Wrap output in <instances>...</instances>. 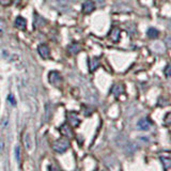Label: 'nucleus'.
Listing matches in <instances>:
<instances>
[{
	"label": "nucleus",
	"instance_id": "1",
	"mask_svg": "<svg viewBox=\"0 0 171 171\" xmlns=\"http://www.w3.org/2000/svg\"><path fill=\"white\" fill-rule=\"evenodd\" d=\"M69 141L65 139H61V140H58L56 143L54 144V150L58 153H63L65 152L69 148Z\"/></svg>",
	"mask_w": 171,
	"mask_h": 171
},
{
	"label": "nucleus",
	"instance_id": "2",
	"mask_svg": "<svg viewBox=\"0 0 171 171\" xmlns=\"http://www.w3.org/2000/svg\"><path fill=\"white\" fill-rule=\"evenodd\" d=\"M151 122L149 119H146V118H142V119H140L138 121V123H137V128L138 129H141V131H148V129H150L151 127Z\"/></svg>",
	"mask_w": 171,
	"mask_h": 171
},
{
	"label": "nucleus",
	"instance_id": "3",
	"mask_svg": "<svg viewBox=\"0 0 171 171\" xmlns=\"http://www.w3.org/2000/svg\"><path fill=\"white\" fill-rule=\"evenodd\" d=\"M151 49H152L154 52H156V54H165L166 46L164 43L157 42V43H154V44L151 45Z\"/></svg>",
	"mask_w": 171,
	"mask_h": 171
},
{
	"label": "nucleus",
	"instance_id": "4",
	"mask_svg": "<svg viewBox=\"0 0 171 171\" xmlns=\"http://www.w3.org/2000/svg\"><path fill=\"white\" fill-rule=\"evenodd\" d=\"M81 9H83V13H91V12L93 11V10L95 9V6H94V2L91 1V0H86L85 2L83 3V7H81Z\"/></svg>",
	"mask_w": 171,
	"mask_h": 171
},
{
	"label": "nucleus",
	"instance_id": "5",
	"mask_svg": "<svg viewBox=\"0 0 171 171\" xmlns=\"http://www.w3.org/2000/svg\"><path fill=\"white\" fill-rule=\"evenodd\" d=\"M24 141H25V146L27 150H31L33 148V140H32V136H31V133H27L25 134V137H24Z\"/></svg>",
	"mask_w": 171,
	"mask_h": 171
},
{
	"label": "nucleus",
	"instance_id": "6",
	"mask_svg": "<svg viewBox=\"0 0 171 171\" xmlns=\"http://www.w3.org/2000/svg\"><path fill=\"white\" fill-rule=\"evenodd\" d=\"M38 54L42 58H48L49 57V48L47 45L45 44H41L38 46Z\"/></svg>",
	"mask_w": 171,
	"mask_h": 171
},
{
	"label": "nucleus",
	"instance_id": "7",
	"mask_svg": "<svg viewBox=\"0 0 171 171\" xmlns=\"http://www.w3.org/2000/svg\"><path fill=\"white\" fill-rule=\"evenodd\" d=\"M15 26L20 30H25L26 26H27V20L24 17H21V16H18L15 19Z\"/></svg>",
	"mask_w": 171,
	"mask_h": 171
},
{
	"label": "nucleus",
	"instance_id": "8",
	"mask_svg": "<svg viewBox=\"0 0 171 171\" xmlns=\"http://www.w3.org/2000/svg\"><path fill=\"white\" fill-rule=\"evenodd\" d=\"M146 34H148V37L150 38H157L158 35H160V32H158L157 29L151 27L148 29V32H146Z\"/></svg>",
	"mask_w": 171,
	"mask_h": 171
},
{
	"label": "nucleus",
	"instance_id": "9",
	"mask_svg": "<svg viewBox=\"0 0 171 171\" xmlns=\"http://www.w3.org/2000/svg\"><path fill=\"white\" fill-rule=\"evenodd\" d=\"M111 92H112V94H115V96L122 94V93L124 92V87L122 85H115L111 90Z\"/></svg>",
	"mask_w": 171,
	"mask_h": 171
},
{
	"label": "nucleus",
	"instance_id": "10",
	"mask_svg": "<svg viewBox=\"0 0 171 171\" xmlns=\"http://www.w3.org/2000/svg\"><path fill=\"white\" fill-rule=\"evenodd\" d=\"M160 160H162V164L164 166V169H165V170L170 169V168H171V160H170V158L160 157Z\"/></svg>",
	"mask_w": 171,
	"mask_h": 171
},
{
	"label": "nucleus",
	"instance_id": "11",
	"mask_svg": "<svg viewBox=\"0 0 171 171\" xmlns=\"http://www.w3.org/2000/svg\"><path fill=\"white\" fill-rule=\"evenodd\" d=\"M89 64H90V71L93 72L95 69H97V66L100 65V61H98L96 58H94V59H91L90 62H89Z\"/></svg>",
	"mask_w": 171,
	"mask_h": 171
},
{
	"label": "nucleus",
	"instance_id": "12",
	"mask_svg": "<svg viewBox=\"0 0 171 171\" xmlns=\"http://www.w3.org/2000/svg\"><path fill=\"white\" fill-rule=\"evenodd\" d=\"M120 29H118V28H115L114 30H112V32H111V38H112V41H115V42H117L118 40H119V38H120Z\"/></svg>",
	"mask_w": 171,
	"mask_h": 171
},
{
	"label": "nucleus",
	"instance_id": "13",
	"mask_svg": "<svg viewBox=\"0 0 171 171\" xmlns=\"http://www.w3.org/2000/svg\"><path fill=\"white\" fill-rule=\"evenodd\" d=\"M164 122L166 125H171V112H168L164 118Z\"/></svg>",
	"mask_w": 171,
	"mask_h": 171
},
{
	"label": "nucleus",
	"instance_id": "14",
	"mask_svg": "<svg viewBox=\"0 0 171 171\" xmlns=\"http://www.w3.org/2000/svg\"><path fill=\"white\" fill-rule=\"evenodd\" d=\"M15 157H16V160H17V162L20 160V150H19L18 146H15Z\"/></svg>",
	"mask_w": 171,
	"mask_h": 171
},
{
	"label": "nucleus",
	"instance_id": "15",
	"mask_svg": "<svg viewBox=\"0 0 171 171\" xmlns=\"http://www.w3.org/2000/svg\"><path fill=\"white\" fill-rule=\"evenodd\" d=\"M164 73H165V75L167 77H171V65H167L165 67V70H164Z\"/></svg>",
	"mask_w": 171,
	"mask_h": 171
},
{
	"label": "nucleus",
	"instance_id": "16",
	"mask_svg": "<svg viewBox=\"0 0 171 171\" xmlns=\"http://www.w3.org/2000/svg\"><path fill=\"white\" fill-rule=\"evenodd\" d=\"M166 44V46L171 48V35H167V37L165 38V42H164Z\"/></svg>",
	"mask_w": 171,
	"mask_h": 171
},
{
	"label": "nucleus",
	"instance_id": "17",
	"mask_svg": "<svg viewBox=\"0 0 171 171\" xmlns=\"http://www.w3.org/2000/svg\"><path fill=\"white\" fill-rule=\"evenodd\" d=\"M12 0H0V3L2 4V6H9V4H11Z\"/></svg>",
	"mask_w": 171,
	"mask_h": 171
},
{
	"label": "nucleus",
	"instance_id": "18",
	"mask_svg": "<svg viewBox=\"0 0 171 171\" xmlns=\"http://www.w3.org/2000/svg\"><path fill=\"white\" fill-rule=\"evenodd\" d=\"M58 3H61L62 6H65V4L69 3V0H56Z\"/></svg>",
	"mask_w": 171,
	"mask_h": 171
},
{
	"label": "nucleus",
	"instance_id": "19",
	"mask_svg": "<svg viewBox=\"0 0 171 171\" xmlns=\"http://www.w3.org/2000/svg\"><path fill=\"white\" fill-rule=\"evenodd\" d=\"M139 139H140L141 141H143V142H149V138L146 136H140V138Z\"/></svg>",
	"mask_w": 171,
	"mask_h": 171
},
{
	"label": "nucleus",
	"instance_id": "20",
	"mask_svg": "<svg viewBox=\"0 0 171 171\" xmlns=\"http://www.w3.org/2000/svg\"><path fill=\"white\" fill-rule=\"evenodd\" d=\"M170 25H171V21H170Z\"/></svg>",
	"mask_w": 171,
	"mask_h": 171
}]
</instances>
